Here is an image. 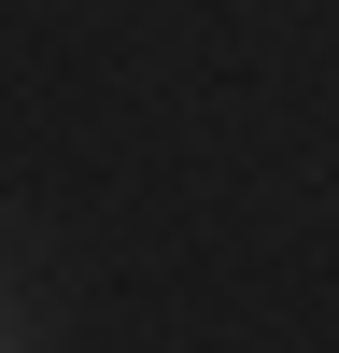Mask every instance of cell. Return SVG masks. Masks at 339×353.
Returning <instances> with one entry per match:
<instances>
[{"mask_svg": "<svg viewBox=\"0 0 339 353\" xmlns=\"http://www.w3.org/2000/svg\"><path fill=\"white\" fill-rule=\"evenodd\" d=\"M0 353H14V339H0Z\"/></svg>", "mask_w": 339, "mask_h": 353, "instance_id": "1", "label": "cell"}]
</instances>
